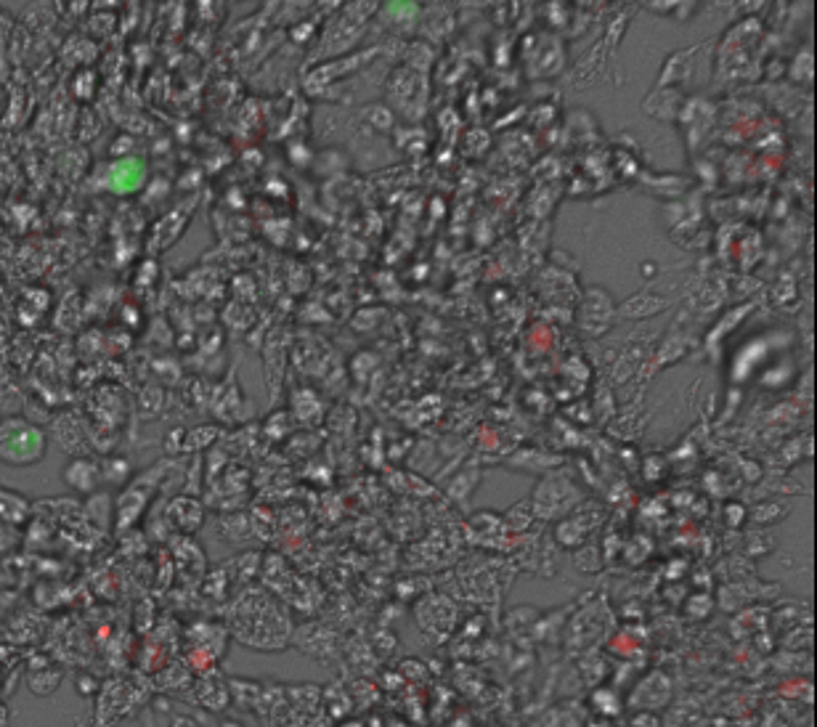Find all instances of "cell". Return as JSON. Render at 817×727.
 I'll list each match as a JSON object with an SVG mask.
<instances>
[{"label":"cell","mask_w":817,"mask_h":727,"mask_svg":"<svg viewBox=\"0 0 817 727\" xmlns=\"http://www.w3.org/2000/svg\"><path fill=\"white\" fill-rule=\"evenodd\" d=\"M194 698H197V704H202L205 709H213V712H223V709H226V706H229V701H231V688L221 680V674L213 669V672H207L205 677L199 680Z\"/></svg>","instance_id":"6"},{"label":"cell","mask_w":817,"mask_h":727,"mask_svg":"<svg viewBox=\"0 0 817 727\" xmlns=\"http://www.w3.org/2000/svg\"><path fill=\"white\" fill-rule=\"evenodd\" d=\"M48 452L46 430L27 417H6L0 422V462L11 467H32Z\"/></svg>","instance_id":"2"},{"label":"cell","mask_w":817,"mask_h":727,"mask_svg":"<svg viewBox=\"0 0 817 727\" xmlns=\"http://www.w3.org/2000/svg\"><path fill=\"white\" fill-rule=\"evenodd\" d=\"M170 727H202V725H199L194 717H189V714H176L173 722H170Z\"/></svg>","instance_id":"11"},{"label":"cell","mask_w":817,"mask_h":727,"mask_svg":"<svg viewBox=\"0 0 817 727\" xmlns=\"http://www.w3.org/2000/svg\"><path fill=\"white\" fill-rule=\"evenodd\" d=\"M54 438H56V444L62 446V452L69 454V460H72V457H88V454H91V438H88V428H85L83 422H80L77 414H64V417L56 420Z\"/></svg>","instance_id":"4"},{"label":"cell","mask_w":817,"mask_h":727,"mask_svg":"<svg viewBox=\"0 0 817 727\" xmlns=\"http://www.w3.org/2000/svg\"><path fill=\"white\" fill-rule=\"evenodd\" d=\"M144 176H146L144 162L136 160V157H128V160L115 162V165L109 168L107 186L117 194H130L144 184Z\"/></svg>","instance_id":"5"},{"label":"cell","mask_w":817,"mask_h":727,"mask_svg":"<svg viewBox=\"0 0 817 727\" xmlns=\"http://www.w3.org/2000/svg\"><path fill=\"white\" fill-rule=\"evenodd\" d=\"M62 481L67 483L69 491L83 494V497H93L96 491L104 486V475H101V462L96 457H72L64 465Z\"/></svg>","instance_id":"3"},{"label":"cell","mask_w":817,"mask_h":727,"mask_svg":"<svg viewBox=\"0 0 817 727\" xmlns=\"http://www.w3.org/2000/svg\"><path fill=\"white\" fill-rule=\"evenodd\" d=\"M24 542V534L19 526H8V523H0V558H8L14 555Z\"/></svg>","instance_id":"10"},{"label":"cell","mask_w":817,"mask_h":727,"mask_svg":"<svg viewBox=\"0 0 817 727\" xmlns=\"http://www.w3.org/2000/svg\"><path fill=\"white\" fill-rule=\"evenodd\" d=\"M30 518H32L30 499L24 497L22 491L0 486V523H8V526H19V529H22Z\"/></svg>","instance_id":"7"},{"label":"cell","mask_w":817,"mask_h":727,"mask_svg":"<svg viewBox=\"0 0 817 727\" xmlns=\"http://www.w3.org/2000/svg\"><path fill=\"white\" fill-rule=\"evenodd\" d=\"M101 475H104V483H115V486H123V483L130 481V475H133V467H130L128 460H123V457L112 454V457H107V460H101Z\"/></svg>","instance_id":"9"},{"label":"cell","mask_w":817,"mask_h":727,"mask_svg":"<svg viewBox=\"0 0 817 727\" xmlns=\"http://www.w3.org/2000/svg\"><path fill=\"white\" fill-rule=\"evenodd\" d=\"M231 632L250 648L258 651H282L292 637L290 621L279 613L263 595H245L237 603V613L231 616Z\"/></svg>","instance_id":"1"},{"label":"cell","mask_w":817,"mask_h":727,"mask_svg":"<svg viewBox=\"0 0 817 727\" xmlns=\"http://www.w3.org/2000/svg\"><path fill=\"white\" fill-rule=\"evenodd\" d=\"M168 521L176 523V529L194 534L205 521V507L199 505L197 499L191 497H176L168 505Z\"/></svg>","instance_id":"8"}]
</instances>
